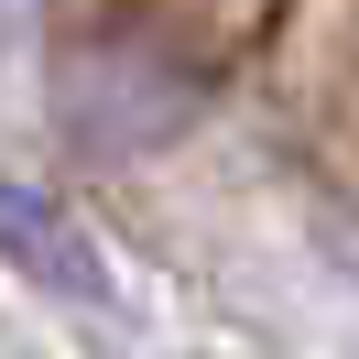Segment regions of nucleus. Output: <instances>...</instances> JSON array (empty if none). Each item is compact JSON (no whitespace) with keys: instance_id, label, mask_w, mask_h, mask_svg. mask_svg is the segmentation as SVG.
<instances>
[{"instance_id":"1","label":"nucleus","mask_w":359,"mask_h":359,"mask_svg":"<svg viewBox=\"0 0 359 359\" xmlns=\"http://www.w3.org/2000/svg\"><path fill=\"white\" fill-rule=\"evenodd\" d=\"M55 109L98 163H120V153H153L163 131L196 120V76L163 66V55H131V44H88L66 66V88H55Z\"/></svg>"},{"instance_id":"2","label":"nucleus","mask_w":359,"mask_h":359,"mask_svg":"<svg viewBox=\"0 0 359 359\" xmlns=\"http://www.w3.org/2000/svg\"><path fill=\"white\" fill-rule=\"evenodd\" d=\"M0 262L22 272V283L66 294V305H109V262H98L88 229L55 196H33V185H0Z\"/></svg>"},{"instance_id":"3","label":"nucleus","mask_w":359,"mask_h":359,"mask_svg":"<svg viewBox=\"0 0 359 359\" xmlns=\"http://www.w3.org/2000/svg\"><path fill=\"white\" fill-rule=\"evenodd\" d=\"M33 33H44V0H0V76L33 55Z\"/></svg>"},{"instance_id":"4","label":"nucleus","mask_w":359,"mask_h":359,"mask_svg":"<svg viewBox=\"0 0 359 359\" xmlns=\"http://www.w3.org/2000/svg\"><path fill=\"white\" fill-rule=\"evenodd\" d=\"M327 262H348V272H359V218H327Z\"/></svg>"}]
</instances>
